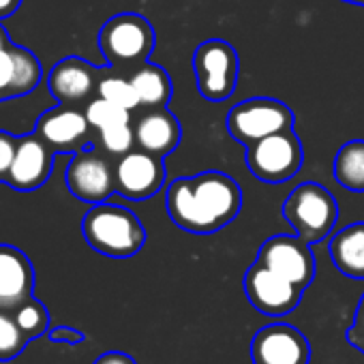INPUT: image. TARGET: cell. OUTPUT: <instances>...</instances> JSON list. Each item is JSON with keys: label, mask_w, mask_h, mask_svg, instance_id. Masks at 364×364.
<instances>
[{"label": "cell", "mask_w": 364, "mask_h": 364, "mask_svg": "<svg viewBox=\"0 0 364 364\" xmlns=\"http://www.w3.org/2000/svg\"><path fill=\"white\" fill-rule=\"evenodd\" d=\"M165 206L173 225L204 236L223 230L238 217L242 191L232 176L210 169L176 178L167 187Z\"/></svg>", "instance_id": "6da1fadb"}, {"label": "cell", "mask_w": 364, "mask_h": 364, "mask_svg": "<svg viewBox=\"0 0 364 364\" xmlns=\"http://www.w3.org/2000/svg\"><path fill=\"white\" fill-rule=\"evenodd\" d=\"M82 234L97 253L114 259L133 257L146 245V230L135 213L109 202L92 204L84 215Z\"/></svg>", "instance_id": "7a4b0ae2"}, {"label": "cell", "mask_w": 364, "mask_h": 364, "mask_svg": "<svg viewBox=\"0 0 364 364\" xmlns=\"http://www.w3.org/2000/svg\"><path fill=\"white\" fill-rule=\"evenodd\" d=\"M99 50L109 69L131 75L148 63L154 50V31L139 14H118L101 26Z\"/></svg>", "instance_id": "3957f363"}, {"label": "cell", "mask_w": 364, "mask_h": 364, "mask_svg": "<svg viewBox=\"0 0 364 364\" xmlns=\"http://www.w3.org/2000/svg\"><path fill=\"white\" fill-rule=\"evenodd\" d=\"M283 217L296 236L309 245H317L334 230L338 204L326 187L317 182H302L285 198Z\"/></svg>", "instance_id": "277c9868"}, {"label": "cell", "mask_w": 364, "mask_h": 364, "mask_svg": "<svg viewBox=\"0 0 364 364\" xmlns=\"http://www.w3.org/2000/svg\"><path fill=\"white\" fill-rule=\"evenodd\" d=\"M304 161V150L298 133L294 129H285L272 133L251 146H247V167L249 171L270 185L291 180Z\"/></svg>", "instance_id": "5b68a950"}, {"label": "cell", "mask_w": 364, "mask_h": 364, "mask_svg": "<svg viewBox=\"0 0 364 364\" xmlns=\"http://www.w3.org/2000/svg\"><path fill=\"white\" fill-rule=\"evenodd\" d=\"M193 71L200 95L213 103H221L236 90L240 60L228 41L208 39L200 43L193 54Z\"/></svg>", "instance_id": "8992f818"}, {"label": "cell", "mask_w": 364, "mask_h": 364, "mask_svg": "<svg viewBox=\"0 0 364 364\" xmlns=\"http://www.w3.org/2000/svg\"><path fill=\"white\" fill-rule=\"evenodd\" d=\"M294 112L283 101L272 97L240 101L228 114V131L242 146H251L272 133L294 129Z\"/></svg>", "instance_id": "52a82bcc"}, {"label": "cell", "mask_w": 364, "mask_h": 364, "mask_svg": "<svg viewBox=\"0 0 364 364\" xmlns=\"http://www.w3.org/2000/svg\"><path fill=\"white\" fill-rule=\"evenodd\" d=\"M65 180L69 191L86 204L107 202V198L116 193L114 163L109 161V154L92 146L73 154Z\"/></svg>", "instance_id": "ba28073f"}, {"label": "cell", "mask_w": 364, "mask_h": 364, "mask_svg": "<svg viewBox=\"0 0 364 364\" xmlns=\"http://www.w3.org/2000/svg\"><path fill=\"white\" fill-rule=\"evenodd\" d=\"M114 178L118 196L133 202H144L156 196L165 185L163 156H156L141 148L131 150L116 159Z\"/></svg>", "instance_id": "9c48e42d"}, {"label": "cell", "mask_w": 364, "mask_h": 364, "mask_svg": "<svg viewBox=\"0 0 364 364\" xmlns=\"http://www.w3.org/2000/svg\"><path fill=\"white\" fill-rule=\"evenodd\" d=\"M257 262L302 289H306L315 277V255L311 245L300 236L279 234L268 238L259 247Z\"/></svg>", "instance_id": "30bf717a"}, {"label": "cell", "mask_w": 364, "mask_h": 364, "mask_svg": "<svg viewBox=\"0 0 364 364\" xmlns=\"http://www.w3.org/2000/svg\"><path fill=\"white\" fill-rule=\"evenodd\" d=\"M245 291L249 302L264 315L279 317L287 315L300 304L302 287L294 285L285 277L255 262L245 274Z\"/></svg>", "instance_id": "8fae6325"}, {"label": "cell", "mask_w": 364, "mask_h": 364, "mask_svg": "<svg viewBox=\"0 0 364 364\" xmlns=\"http://www.w3.org/2000/svg\"><path fill=\"white\" fill-rule=\"evenodd\" d=\"M103 71L105 69H99L84 58L67 56L52 67L48 88L60 105H88L97 95Z\"/></svg>", "instance_id": "7c38bea8"}, {"label": "cell", "mask_w": 364, "mask_h": 364, "mask_svg": "<svg viewBox=\"0 0 364 364\" xmlns=\"http://www.w3.org/2000/svg\"><path fill=\"white\" fill-rule=\"evenodd\" d=\"M253 364H309L311 347L300 330L287 323L262 328L251 343Z\"/></svg>", "instance_id": "4fadbf2b"}, {"label": "cell", "mask_w": 364, "mask_h": 364, "mask_svg": "<svg viewBox=\"0 0 364 364\" xmlns=\"http://www.w3.org/2000/svg\"><path fill=\"white\" fill-rule=\"evenodd\" d=\"M90 122L80 107L58 105L39 116L35 133L48 141L54 152H80L90 148L88 144Z\"/></svg>", "instance_id": "5bb4252c"}, {"label": "cell", "mask_w": 364, "mask_h": 364, "mask_svg": "<svg viewBox=\"0 0 364 364\" xmlns=\"http://www.w3.org/2000/svg\"><path fill=\"white\" fill-rule=\"evenodd\" d=\"M54 154L56 152L37 133L18 137V150H16V159L9 171L7 185L22 193H31L39 189L52 176Z\"/></svg>", "instance_id": "9a60e30c"}, {"label": "cell", "mask_w": 364, "mask_h": 364, "mask_svg": "<svg viewBox=\"0 0 364 364\" xmlns=\"http://www.w3.org/2000/svg\"><path fill=\"white\" fill-rule=\"evenodd\" d=\"M43 77L39 58L16 43L0 48V101L33 92Z\"/></svg>", "instance_id": "2e32d148"}, {"label": "cell", "mask_w": 364, "mask_h": 364, "mask_svg": "<svg viewBox=\"0 0 364 364\" xmlns=\"http://www.w3.org/2000/svg\"><path fill=\"white\" fill-rule=\"evenodd\" d=\"M35 268L24 251L0 245V309L14 311L33 296Z\"/></svg>", "instance_id": "e0dca14e"}, {"label": "cell", "mask_w": 364, "mask_h": 364, "mask_svg": "<svg viewBox=\"0 0 364 364\" xmlns=\"http://www.w3.org/2000/svg\"><path fill=\"white\" fill-rule=\"evenodd\" d=\"M135 146L152 152L156 156H167L173 152L182 139V127L176 114L167 107H150L146 109L133 124Z\"/></svg>", "instance_id": "ac0fdd59"}, {"label": "cell", "mask_w": 364, "mask_h": 364, "mask_svg": "<svg viewBox=\"0 0 364 364\" xmlns=\"http://www.w3.org/2000/svg\"><path fill=\"white\" fill-rule=\"evenodd\" d=\"M330 257L341 274L364 279V223H351L336 232L330 240Z\"/></svg>", "instance_id": "d6986e66"}, {"label": "cell", "mask_w": 364, "mask_h": 364, "mask_svg": "<svg viewBox=\"0 0 364 364\" xmlns=\"http://www.w3.org/2000/svg\"><path fill=\"white\" fill-rule=\"evenodd\" d=\"M137 103L144 109L150 107H167L169 99H171V80L167 75V71L161 65H152L150 60L146 65H141L139 69H135L129 75Z\"/></svg>", "instance_id": "ffe728a7"}, {"label": "cell", "mask_w": 364, "mask_h": 364, "mask_svg": "<svg viewBox=\"0 0 364 364\" xmlns=\"http://www.w3.org/2000/svg\"><path fill=\"white\" fill-rule=\"evenodd\" d=\"M334 178L347 191H364V139H351L338 148L334 156Z\"/></svg>", "instance_id": "44dd1931"}, {"label": "cell", "mask_w": 364, "mask_h": 364, "mask_svg": "<svg viewBox=\"0 0 364 364\" xmlns=\"http://www.w3.org/2000/svg\"><path fill=\"white\" fill-rule=\"evenodd\" d=\"M97 95L116 103V105H122L127 109H135L139 107L137 103V97H135V90H133V84L129 80V75L124 73H118L114 69H105L101 80H99V88H97Z\"/></svg>", "instance_id": "7402d4cb"}, {"label": "cell", "mask_w": 364, "mask_h": 364, "mask_svg": "<svg viewBox=\"0 0 364 364\" xmlns=\"http://www.w3.org/2000/svg\"><path fill=\"white\" fill-rule=\"evenodd\" d=\"M11 315H14V319L18 321L20 330L24 332V336L28 341L46 334V330L50 326V313H48V309L37 298H33V296L28 300H24L20 306H16L11 311Z\"/></svg>", "instance_id": "603a6c76"}, {"label": "cell", "mask_w": 364, "mask_h": 364, "mask_svg": "<svg viewBox=\"0 0 364 364\" xmlns=\"http://www.w3.org/2000/svg\"><path fill=\"white\" fill-rule=\"evenodd\" d=\"M84 114L90 122V127L95 129H107V127H116V124H127L131 122V109L122 107V105H116L103 97H95L86 107H84Z\"/></svg>", "instance_id": "cb8c5ba5"}, {"label": "cell", "mask_w": 364, "mask_h": 364, "mask_svg": "<svg viewBox=\"0 0 364 364\" xmlns=\"http://www.w3.org/2000/svg\"><path fill=\"white\" fill-rule=\"evenodd\" d=\"M26 343H28V338L20 330L11 311L0 309V362L20 355L22 349L26 347Z\"/></svg>", "instance_id": "d4e9b609"}, {"label": "cell", "mask_w": 364, "mask_h": 364, "mask_svg": "<svg viewBox=\"0 0 364 364\" xmlns=\"http://www.w3.org/2000/svg\"><path fill=\"white\" fill-rule=\"evenodd\" d=\"M99 146L105 154L109 156H122L127 152L133 150L135 146V133H133V124H116V127H107L99 131Z\"/></svg>", "instance_id": "484cf974"}, {"label": "cell", "mask_w": 364, "mask_h": 364, "mask_svg": "<svg viewBox=\"0 0 364 364\" xmlns=\"http://www.w3.org/2000/svg\"><path fill=\"white\" fill-rule=\"evenodd\" d=\"M16 150H18V137L7 131H0V182H5V185L9 180Z\"/></svg>", "instance_id": "4316f807"}, {"label": "cell", "mask_w": 364, "mask_h": 364, "mask_svg": "<svg viewBox=\"0 0 364 364\" xmlns=\"http://www.w3.org/2000/svg\"><path fill=\"white\" fill-rule=\"evenodd\" d=\"M95 364H135V360L129 353L122 351H107L95 360Z\"/></svg>", "instance_id": "83f0119b"}, {"label": "cell", "mask_w": 364, "mask_h": 364, "mask_svg": "<svg viewBox=\"0 0 364 364\" xmlns=\"http://www.w3.org/2000/svg\"><path fill=\"white\" fill-rule=\"evenodd\" d=\"M50 338L52 341H67V343H80L84 341V334L77 332V330H71V328H56L50 332Z\"/></svg>", "instance_id": "f1b7e54d"}, {"label": "cell", "mask_w": 364, "mask_h": 364, "mask_svg": "<svg viewBox=\"0 0 364 364\" xmlns=\"http://www.w3.org/2000/svg\"><path fill=\"white\" fill-rule=\"evenodd\" d=\"M347 341L364 353V326L353 323V326L349 328V332H347Z\"/></svg>", "instance_id": "f546056e"}, {"label": "cell", "mask_w": 364, "mask_h": 364, "mask_svg": "<svg viewBox=\"0 0 364 364\" xmlns=\"http://www.w3.org/2000/svg\"><path fill=\"white\" fill-rule=\"evenodd\" d=\"M22 0H0V20L11 16L18 7H20Z\"/></svg>", "instance_id": "4dcf8cb0"}, {"label": "cell", "mask_w": 364, "mask_h": 364, "mask_svg": "<svg viewBox=\"0 0 364 364\" xmlns=\"http://www.w3.org/2000/svg\"><path fill=\"white\" fill-rule=\"evenodd\" d=\"M353 323H358V326H364V294H362V298H360V304H358V311H355V321Z\"/></svg>", "instance_id": "1f68e13d"}, {"label": "cell", "mask_w": 364, "mask_h": 364, "mask_svg": "<svg viewBox=\"0 0 364 364\" xmlns=\"http://www.w3.org/2000/svg\"><path fill=\"white\" fill-rule=\"evenodd\" d=\"M11 41H9V37H7V33H5V28L0 26V48H5V46H9Z\"/></svg>", "instance_id": "d6a6232c"}, {"label": "cell", "mask_w": 364, "mask_h": 364, "mask_svg": "<svg viewBox=\"0 0 364 364\" xmlns=\"http://www.w3.org/2000/svg\"><path fill=\"white\" fill-rule=\"evenodd\" d=\"M341 3H347V5H355V7H364V0H341Z\"/></svg>", "instance_id": "836d02e7"}]
</instances>
